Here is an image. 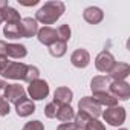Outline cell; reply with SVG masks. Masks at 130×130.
<instances>
[{
    "label": "cell",
    "mask_w": 130,
    "mask_h": 130,
    "mask_svg": "<svg viewBox=\"0 0 130 130\" xmlns=\"http://www.w3.org/2000/svg\"><path fill=\"white\" fill-rule=\"evenodd\" d=\"M66 6H64L63 2L60 0H49L46 2L37 12H35V20L37 23H41V25H54L64 12Z\"/></svg>",
    "instance_id": "obj_1"
},
{
    "label": "cell",
    "mask_w": 130,
    "mask_h": 130,
    "mask_svg": "<svg viewBox=\"0 0 130 130\" xmlns=\"http://www.w3.org/2000/svg\"><path fill=\"white\" fill-rule=\"evenodd\" d=\"M26 71H28V64L20 63V61H9L8 66L0 72V75L8 78V80H20L25 81L26 77Z\"/></svg>",
    "instance_id": "obj_2"
},
{
    "label": "cell",
    "mask_w": 130,
    "mask_h": 130,
    "mask_svg": "<svg viewBox=\"0 0 130 130\" xmlns=\"http://www.w3.org/2000/svg\"><path fill=\"white\" fill-rule=\"evenodd\" d=\"M101 115H103L104 121H106L109 125H113V127H119V125H122L124 121H125V116H127L125 109L121 107V106L109 107V109H106Z\"/></svg>",
    "instance_id": "obj_3"
},
{
    "label": "cell",
    "mask_w": 130,
    "mask_h": 130,
    "mask_svg": "<svg viewBox=\"0 0 130 130\" xmlns=\"http://www.w3.org/2000/svg\"><path fill=\"white\" fill-rule=\"evenodd\" d=\"M78 112L86 113L90 119H98V116H101V106L92 98V96H83L78 103Z\"/></svg>",
    "instance_id": "obj_4"
},
{
    "label": "cell",
    "mask_w": 130,
    "mask_h": 130,
    "mask_svg": "<svg viewBox=\"0 0 130 130\" xmlns=\"http://www.w3.org/2000/svg\"><path fill=\"white\" fill-rule=\"evenodd\" d=\"M28 93L32 98V101H41V100H44L49 95V84H47V81H44L41 78L31 81L29 86H28Z\"/></svg>",
    "instance_id": "obj_5"
},
{
    "label": "cell",
    "mask_w": 130,
    "mask_h": 130,
    "mask_svg": "<svg viewBox=\"0 0 130 130\" xmlns=\"http://www.w3.org/2000/svg\"><path fill=\"white\" fill-rule=\"evenodd\" d=\"M115 57L112 55V52L109 51H101L96 58H95V68L98 72H103V74H109L113 66H115Z\"/></svg>",
    "instance_id": "obj_6"
},
{
    "label": "cell",
    "mask_w": 130,
    "mask_h": 130,
    "mask_svg": "<svg viewBox=\"0 0 130 130\" xmlns=\"http://www.w3.org/2000/svg\"><path fill=\"white\" fill-rule=\"evenodd\" d=\"M109 93H112L118 101H127L130 98V84L127 81H110Z\"/></svg>",
    "instance_id": "obj_7"
},
{
    "label": "cell",
    "mask_w": 130,
    "mask_h": 130,
    "mask_svg": "<svg viewBox=\"0 0 130 130\" xmlns=\"http://www.w3.org/2000/svg\"><path fill=\"white\" fill-rule=\"evenodd\" d=\"M3 98H5L8 103L17 104L19 101H22L23 98H26V90H25L23 86H20V84H17V83H14V84H8Z\"/></svg>",
    "instance_id": "obj_8"
},
{
    "label": "cell",
    "mask_w": 130,
    "mask_h": 130,
    "mask_svg": "<svg viewBox=\"0 0 130 130\" xmlns=\"http://www.w3.org/2000/svg\"><path fill=\"white\" fill-rule=\"evenodd\" d=\"M130 75V66L127 63H115L113 69L109 72V81H125Z\"/></svg>",
    "instance_id": "obj_9"
},
{
    "label": "cell",
    "mask_w": 130,
    "mask_h": 130,
    "mask_svg": "<svg viewBox=\"0 0 130 130\" xmlns=\"http://www.w3.org/2000/svg\"><path fill=\"white\" fill-rule=\"evenodd\" d=\"M71 63H72V66H75L78 69H84V68L89 66V63H90V54L86 49L80 47V49H77V51L72 52Z\"/></svg>",
    "instance_id": "obj_10"
},
{
    "label": "cell",
    "mask_w": 130,
    "mask_h": 130,
    "mask_svg": "<svg viewBox=\"0 0 130 130\" xmlns=\"http://www.w3.org/2000/svg\"><path fill=\"white\" fill-rule=\"evenodd\" d=\"M37 38H38V41H40L41 44H44V46L49 47L51 44H54V43L58 40V37H57V29H54V28H51V26L38 28Z\"/></svg>",
    "instance_id": "obj_11"
},
{
    "label": "cell",
    "mask_w": 130,
    "mask_h": 130,
    "mask_svg": "<svg viewBox=\"0 0 130 130\" xmlns=\"http://www.w3.org/2000/svg\"><path fill=\"white\" fill-rule=\"evenodd\" d=\"M20 26H22V37H23V38H32V37H35L37 32H38V23H37V20L32 19V17H25V19H22Z\"/></svg>",
    "instance_id": "obj_12"
},
{
    "label": "cell",
    "mask_w": 130,
    "mask_h": 130,
    "mask_svg": "<svg viewBox=\"0 0 130 130\" xmlns=\"http://www.w3.org/2000/svg\"><path fill=\"white\" fill-rule=\"evenodd\" d=\"M72 98H74V92L69 87L61 86V87H57L54 92V103L57 106H68L71 104Z\"/></svg>",
    "instance_id": "obj_13"
},
{
    "label": "cell",
    "mask_w": 130,
    "mask_h": 130,
    "mask_svg": "<svg viewBox=\"0 0 130 130\" xmlns=\"http://www.w3.org/2000/svg\"><path fill=\"white\" fill-rule=\"evenodd\" d=\"M83 19H84L87 23H90V25H98V23L103 22V19H104V12H103L98 6H89V8L84 9V12H83Z\"/></svg>",
    "instance_id": "obj_14"
},
{
    "label": "cell",
    "mask_w": 130,
    "mask_h": 130,
    "mask_svg": "<svg viewBox=\"0 0 130 130\" xmlns=\"http://www.w3.org/2000/svg\"><path fill=\"white\" fill-rule=\"evenodd\" d=\"M15 112L20 118H26L35 112V104L31 98H23L22 101H19L15 104Z\"/></svg>",
    "instance_id": "obj_15"
},
{
    "label": "cell",
    "mask_w": 130,
    "mask_h": 130,
    "mask_svg": "<svg viewBox=\"0 0 130 130\" xmlns=\"http://www.w3.org/2000/svg\"><path fill=\"white\" fill-rule=\"evenodd\" d=\"M28 55V49L25 44L20 43H8V49H6V57L14 58V60H20L25 58Z\"/></svg>",
    "instance_id": "obj_16"
},
{
    "label": "cell",
    "mask_w": 130,
    "mask_h": 130,
    "mask_svg": "<svg viewBox=\"0 0 130 130\" xmlns=\"http://www.w3.org/2000/svg\"><path fill=\"white\" fill-rule=\"evenodd\" d=\"M109 78L107 77H103V75H98V77H93L92 81H90V90L92 93H100V92H109Z\"/></svg>",
    "instance_id": "obj_17"
},
{
    "label": "cell",
    "mask_w": 130,
    "mask_h": 130,
    "mask_svg": "<svg viewBox=\"0 0 130 130\" xmlns=\"http://www.w3.org/2000/svg\"><path fill=\"white\" fill-rule=\"evenodd\" d=\"M101 107L103 106H106L107 109L109 107H115V106H118V100L112 95V93H109V92H100V93H93V96H92Z\"/></svg>",
    "instance_id": "obj_18"
},
{
    "label": "cell",
    "mask_w": 130,
    "mask_h": 130,
    "mask_svg": "<svg viewBox=\"0 0 130 130\" xmlns=\"http://www.w3.org/2000/svg\"><path fill=\"white\" fill-rule=\"evenodd\" d=\"M74 116H75V112L71 107V104H68V106H58L57 116H55L58 121H61V122H72Z\"/></svg>",
    "instance_id": "obj_19"
},
{
    "label": "cell",
    "mask_w": 130,
    "mask_h": 130,
    "mask_svg": "<svg viewBox=\"0 0 130 130\" xmlns=\"http://www.w3.org/2000/svg\"><path fill=\"white\" fill-rule=\"evenodd\" d=\"M3 34L9 40L23 38L22 37V26H20V23H6L5 28H3Z\"/></svg>",
    "instance_id": "obj_20"
},
{
    "label": "cell",
    "mask_w": 130,
    "mask_h": 130,
    "mask_svg": "<svg viewBox=\"0 0 130 130\" xmlns=\"http://www.w3.org/2000/svg\"><path fill=\"white\" fill-rule=\"evenodd\" d=\"M66 51H68V43L60 41V40H57L54 44L49 46V54L52 57H55V58H61L64 54H66Z\"/></svg>",
    "instance_id": "obj_21"
},
{
    "label": "cell",
    "mask_w": 130,
    "mask_h": 130,
    "mask_svg": "<svg viewBox=\"0 0 130 130\" xmlns=\"http://www.w3.org/2000/svg\"><path fill=\"white\" fill-rule=\"evenodd\" d=\"M3 20L6 23H20L22 22V17H20V12L11 6L5 8L3 9Z\"/></svg>",
    "instance_id": "obj_22"
},
{
    "label": "cell",
    "mask_w": 130,
    "mask_h": 130,
    "mask_svg": "<svg viewBox=\"0 0 130 130\" xmlns=\"http://www.w3.org/2000/svg\"><path fill=\"white\" fill-rule=\"evenodd\" d=\"M89 121H90V118H89L86 113L78 112V113L74 116V121H72V122H74V125H75V128H77V130H83Z\"/></svg>",
    "instance_id": "obj_23"
},
{
    "label": "cell",
    "mask_w": 130,
    "mask_h": 130,
    "mask_svg": "<svg viewBox=\"0 0 130 130\" xmlns=\"http://www.w3.org/2000/svg\"><path fill=\"white\" fill-rule=\"evenodd\" d=\"M71 34H72V31H71L69 25H61V26H58V29H57V37H58V40H60V41H64V43H68V41L71 40Z\"/></svg>",
    "instance_id": "obj_24"
},
{
    "label": "cell",
    "mask_w": 130,
    "mask_h": 130,
    "mask_svg": "<svg viewBox=\"0 0 130 130\" xmlns=\"http://www.w3.org/2000/svg\"><path fill=\"white\" fill-rule=\"evenodd\" d=\"M40 78V69L37 66H32V64H28V71H26V77H25V81L26 83H31L34 80H38Z\"/></svg>",
    "instance_id": "obj_25"
},
{
    "label": "cell",
    "mask_w": 130,
    "mask_h": 130,
    "mask_svg": "<svg viewBox=\"0 0 130 130\" xmlns=\"http://www.w3.org/2000/svg\"><path fill=\"white\" fill-rule=\"evenodd\" d=\"M22 130H44V125H43L41 121L34 119V121H28V122L23 125Z\"/></svg>",
    "instance_id": "obj_26"
},
{
    "label": "cell",
    "mask_w": 130,
    "mask_h": 130,
    "mask_svg": "<svg viewBox=\"0 0 130 130\" xmlns=\"http://www.w3.org/2000/svg\"><path fill=\"white\" fill-rule=\"evenodd\" d=\"M57 110H58V106H57L54 101L49 103V104H46V107H44V115H46V118H49V119L55 118V116H57Z\"/></svg>",
    "instance_id": "obj_27"
},
{
    "label": "cell",
    "mask_w": 130,
    "mask_h": 130,
    "mask_svg": "<svg viewBox=\"0 0 130 130\" xmlns=\"http://www.w3.org/2000/svg\"><path fill=\"white\" fill-rule=\"evenodd\" d=\"M83 130H106V125L98 119H90Z\"/></svg>",
    "instance_id": "obj_28"
},
{
    "label": "cell",
    "mask_w": 130,
    "mask_h": 130,
    "mask_svg": "<svg viewBox=\"0 0 130 130\" xmlns=\"http://www.w3.org/2000/svg\"><path fill=\"white\" fill-rule=\"evenodd\" d=\"M9 112H11V106L2 96V98H0V116H6V115H9Z\"/></svg>",
    "instance_id": "obj_29"
},
{
    "label": "cell",
    "mask_w": 130,
    "mask_h": 130,
    "mask_svg": "<svg viewBox=\"0 0 130 130\" xmlns=\"http://www.w3.org/2000/svg\"><path fill=\"white\" fill-rule=\"evenodd\" d=\"M57 130H77V128H75L74 122H61L57 127Z\"/></svg>",
    "instance_id": "obj_30"
},
{
    "label": "cell",
    "mask_w": 130,
    "mask_h": 130,
    "mask_svg": "<svg viewBox=\"0 0 130 130\" xmlns=\"http://www.w3.org/2000/svg\"><path fill=\"white\" fill-rule=\"evenodd\" d=\"M6 49H8V43L5 40H0V57H6Z\"/></svg>",
    "instance_id": "obj_31"
},
{
    "label": "cell",
    "mask_w": 130,
    "mask_h": 130,
    "mask_svg": "<svg viewBox=\"0 0 130 130\" xmlns=\"http://www.w3.org/2000/svg\"><path fill=\"white\" fill-rule=\"evenodd\" d=\"M6 87H8V83H6L5 80H0V98H2V96L5 95Z\"/></svg>",
    "instance_id": "obj_32"
},
{
    "label": "cell",
    "mask_w": 130,
    "mask_h": 130,
    "mask_svg": "<svg viewBox=\"0 0 130 130\" xmlns=\"http://www.w3.org/2000/svg\"><path fill=\"white\" fill-rule=\"evenodd\" d=\"M8 57H0V72H2L6 66H8Z\"/></svg>",
    "instance_id": "obj_33"
},
{
    "label": "cell",
    "mask_w": 130,
    "mask_h": 130,
    "mask_svg": "<svg viewBox=\"0 0 130 130\" xmlns=\"http://www.w3.org/2000/svg\"><path fill=\"white\" fill-rule=\"evenodd\" d=\"M19 3L23 5V6H34L38 3V0H31V2H23V0H19Z\"/></svg>",
    "instance_id": "obj_34"
},
{
    "label": "cell",
    "mask_w": 130,
    "mask_h": 130,
    "mask_svg": "<svg viewBox=\"0 0 130 130\" xmlns=\"http://www.w3.org/2000/svg\"><path fill=\"white\" fill-rule=\"evenodd\" d=\"M9 6V2L8 0H0V11H3L5 8H8Z\"/></svg>",
    "instance_id": "obj_35"
},
{
    "label": "cell",
    "mask_w": 130,
    "mask_h": 130,
    "mask_svg": "<svg viewBox=\"0 0 130 130\" xmlns=\"http://www.w3.org/2000/svg\"><path fill=\"white\" fill-rule=\"evenodd\" d=\"M5 20H3V11H0V25H2Z\"/></svg>",
    "instance_id": "obj_36"
},
{
    "label": "cell",
    "mask_w": 130,
    "mask_h": 130,
    "mask_svg": "<svg viewBox=\"0 0 130 130\" xmlns=\"http://www.w3.org/2000/svg\"><path fill=\"white\" fill-rule=\"evenodd\" d=\"M118 130H127V128H118Z\"/></svg>",
    "instance_id": "obj_37"
}]
</instances>
